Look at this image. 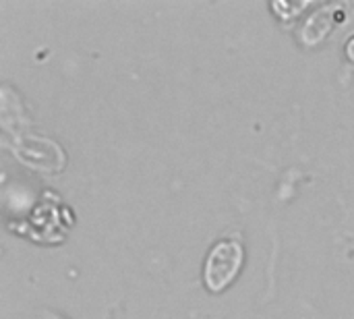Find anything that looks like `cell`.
Here are the masks:
<instances>
[{
	"mask_svg": "<svg viewBox=\"0 0 354 319\" xmlns=\"http://www.w3.org/2000/svg\"><path fill=\"white\" fill-rule=\"evenodd\" d=\"M243 259H245V251L236 239L226 237L218 241L205 259L203 278L207 289L212 293H222L226 286H230V282L239 276L243 268Z\"/></svg>",
	"mask_w": 354,
	"mask_h": 319,
	"instance_id": "6da1fadb",
	"label": "cell"
}]
</instances>
